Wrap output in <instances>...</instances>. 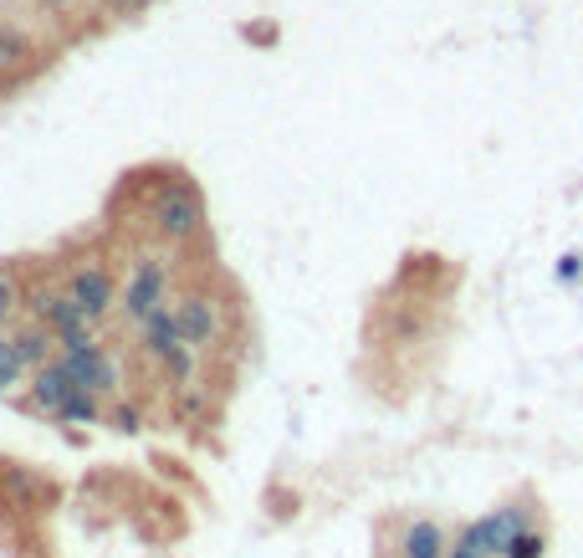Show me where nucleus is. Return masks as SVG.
Returning a JSON list of instances; mask_svg holds the SVG:
<instances>
[{
    "label": "nucleus",
    "instance_id": "f257e3e1",
    "mask_svg": "<svg viewBox=\"0 0 583 558\" xmlns=\"http://www.w3.org/2000/svg\"><path fill=\"white\" fill-rule=\"evenodd\" d=\"M31 308H36V318H41V323H47V328L57 333L62 349H82V343H93V323H98V318L87 313L72 292H57V297L41 292Z\"/></svg>",
    "mask_w": 583,
    "mask_h": 558
},
{
    "label": "nucleus",
    "instance_id": "f03ea898",
    "mask_svg": "<svg viewBox=\"0 0 583 558\" xmlns=\"http://www.w3.org/2000/svg\"><path fill=\"white\" fill-rule=\"evenodd\" d=\"M62 369L77 379V390H93V395H108L118 390V364L103 343H82V349H62Z\"/></svg>",
    "mask_w": 583,
    "mask_h": 558
},
{
    "label": "nucleus",
    "instance_id": "7ed1b4c3",
    "mask_svg": "<svg viewBox=\"0 0 583 558\" xmlns=\"http://www.w3.org/2000/svg\"><path fill=\"white\" fill-rule=\"evenodd\" d=\"M154 226H159L164 241L195 236V231H200V200H195V190H190V185L159 190V200H154Z\"/></svg>",
    "mask_w": 583,
    "mask_h": 558
},
{
    "label": "nucleus",
    "instance_id": "20e7f679",
    "mask_svg": "<svg viewBox=\"0 0 583 558\" xmlns=\"http://www.w3.org/2000/svg\"><path fill=\"white\" fill-rule=\"evenodd\" d=\"M164 292H169V272H164V262H154V256H144V262L133 267V277H128V292H123V313H128L133 323H144L154 308H164Z\"/></svg>",
    "mask_w": 583,
    "mask_h": 558
},
{
    "label": "nucleus",
    "instance_id": "39448f33",
    "mask_svg": "<svg viewBox=\"0 0 583 558\" xmlns=\"http://www.w3.org/2000/svg\"><path fill=\"white\" fill-rule=\"evenodd\" d=\"M517 533H522V507H502V512H491V518L471 523L461 533V548H471L476 558H497V553H507V543Z\"/></svg>",
    "mask_w": 583,
    "mask_h": 558
},
{
    "label": "nucleus",
    "instance_id": "423d86ee",
    "mask_svg": "<svg viewBox=\"0 0 583 558\" xmlns=\"http://www.w3.org/2000/svg\"><path fill=\"white\" fill-rule=\"evenodd\" d=\"M72 395H77V379L62 369V359H57V364H36V369H31V400H36L41 410H52V415H57Z\"/></svg>",
    "mask_w": 583,
    "mask_h": 558
},
{
    "label": "nucleus",
    "instance_id": "0eeeda50",
    "mask_svg": "<svg viewBox=\"0 0 583 558\" xmlns=\"http://www.w3.org/2000/svg\"><path fill=\"white\" fill-rule=\"evenodd\" d=\"M174 318H179V333H185L190 349H210V343H215V308H210V297H200V292L179 297Z\"/></svg>",
    "mask_w": 583,
    "mask_h": 558
},
{
    "label": "nucleus",
    "instance_id": "6e6552de",
    "mask_svg": "<svg viewBox=\"0 0 583 558\" xmlns=\"http://www.w3.org/2000/svg\"><path fill=\"white\" fill-rule=\"evenodd\" d=\"M77 303L93 313V318H103L108 308H113V277L103 272V267H77L72 272V287H67Z\"/></svg>",
    "mask_w": 583,
    "mask_h": 558
},
{
    "label": "nucleus",
    "instance_id": "1a4fd4ad",
    "mask_svg": "<svg viewBox=\"0 0 583 558\" xmlns=\"http://www.w3.org/2000/svg\"><path fill=\"white\" fill-rule=\"evenodd\" d=\"M174 343H185V333H179V318H174L169 308H154V313L144 318V354L164 359Z\"/></svg>",
    "mask_w": 583,
    "mask_h": 558
},
{
    "label": "nucleus",
    "instance_id": "9d476101",
    "mask_svg": "<svg viewBox=\"0 0 583 558\" xmlns=\"http://www.w3.org/2000/svg\"><path fill=\"white\" fill-rule=\"evenodd\" d=\"M405 558H445V533L440 523H415L405 533Z\"/></svg>",
    "mask_w": 583,
    "mask_h": 558
},
{
    "label": "nucleus",
    "instance_id": "9b49d317",
    "mask_svg": "<svg viewBox=\"0 0 583 558\" xmlns=\"http://www.w3.org/2000/svg\"><path fill=\"white\" fill-rule=\"evenodd\" d=\"M57 343V333L41 323V328H26V333H16V354H21V364L26 369H36V364H47V349Z\"/></svg>",
    "mask_w": 583,
    "mask_h": 558
},
{
    "label": "nucleus",
    "instance_id": "f8f14e48",
    "mask_svg": "<svg viewBox=\"0 0 583 558\" xmlns=\"http://www.w3.org/2000/svg\"><path fill=\"white\" fill-rule=\"evenodd\" d=\"M57 415H62L67 425H98V420H103V410H98V395H93V390H77Z\"/></svg>",
    "mask_w": 583,
    "mask_h": 558
},
{
    "label": "nucleus",
    "instance_id": "ddd939ff",
    "mask_svg": "<svg viewBox=\"0 0 583 558\" xmlns=\"http://www.w3.org/2000/svg\"><path fill=\"white\" fill-rule=\"evenodd\" d=\"M21 374H26V364H21V354H16V338L0 333V390H11Z\"/></svg>",
    "mask_w": 583,
    "mask_h": 558
},
{
    "label": "nucleus",
    "instance_id": "4468645a",
    "mask_svg": "<svg viewBox=\"0 0 583 558\" xmlns=\"http://www.w3.org/2000/svg\"><path fill=\"white\" fill-rule=\"evenodd\" d=\"M164 369H169L179 384H185V379L195 374V349H190V343H174V349L164 354Z\"/></svg>",
    "mask_w": 583,
    "mask_h": 558
},
{
    "label": "nucleus",
    "instance_id": "2eb2a0df",
    "mask_svg": "<svg viewBox=\"0 0 583 558\" xmlns=\"http://www.w3.org/2000/svg\"><path fill=\"white\" fill-rule=\"evenodd\" d=\"M543 548H548V543H543V533H527V528H522V533L507 543V553H502V558H543Z\"/></svg>",
    "mask_w": 583,
    "mask_h": 558
},
{
    "label": "nucleus",
    "instance_id": "dca6fc26",
    "mask_svg": "<svg viewBox=\"0 0 583 558\" xmlns=\"http://www.w3.org/2000/svg\"><path fill=\"white\" fill-rule=\"evenodd\" d=\"M11 308H16V277L0 267V318H11Z\"/></svg>",
    "mask_w": 583,
    "mask_h": 558
},
{
    "label": "nucleus",
    "instance_id": "f3484780",
    "mask_svg": "<svg viewBox=\"0 0 583 558\" xmlns=\"http://www.w3.org/2000/svg\"><path fill=\"white\" fill-rule=\"evenodd\" d=\"M578 272H583V256H573V251H568L563 262H558V277H563V282H573Z\"/></svg>",
    "mask_w": 583,
    "mask_h": 558
},
{
    "label": "nucleus",
    "instance_id": "a211bd4d",
    "mask_svg": "<svg viewBox=\"0 0 583 558\" xmlns=\"http://www.w3.org/2000/svg\"><path fill=\"white\" fill-rule=\"evenodd\" d=\"M113 420H118V431H133V425H139V415H133V410H118Z\"/></svg>",
    "mask_w": 583,
    "mask_h": 558
},
{
    "label": "nucleus",
    "instance_id": "6ab92c4d",
    "mask_svg": "<svg viewBox=\"0 0 583 558\" xmlns=\"http://www.w3.org/2000/svg\"><path fill=\"white\" fill-rule=\"evenodd\" d=\"M445 558H476V553H471V548H461V543H456V553H445Z\"/></svg>",
    "mask_w": 583,
    "mask_h": 558
},
{
    "label": "nucleus",
    "instance_id": "aec40b11",
    "mask_svg": "<svg viewBox=\"0 0 583 558\" xmlns=\"http://www.w3.org/2000/svg\"><path fill=\"white\" fill-rule=\"evenodd\" d=\"M118 6H128V0H118Z\"/></svg>",
    "mask_w": 583,
    "mask_h": 558
}]
</instances>
